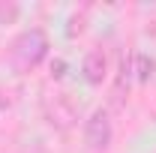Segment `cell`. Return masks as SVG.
<instances>
[{"instance_id":"cell-1","label":"cell","mask_w":156,"mask_h":153,"mask_svg":"<svg viewBox=\"0 0 156 153\" xmlns=\"http://www.w3.org/2000/svg\"><path fill=\"white\" fill-rule=\"evenodd\" d=\"M48 54V36H45V30L42 27H30V30H24L18 39H15V45H12V57L18 63L21 69H33L39 66V60Z\"/></svg>"},{"instance_id":"cell-2","label":"cell","mask_w":156,"mask_h":153,"mask_svg":"<svg viewBox=\"0 0 156 153\" xmlns=\"http://www.w3.org/2000/svg\"><path fill=\"white\" fill-rule=\"evenodd\" d=\"M111 135H114V129H111L108 111L105 108H96L90 114V120L84 123V141H87V147L90 150H105L111 144Z\"/></svg>"},{"instance_id":"cell-3","label":"cell","mask_w":156,"mask_h":153,"mask_svg":"<svg viewBox=\"0 0 156 153\" xmlns=\"http://www.w3.org/2000/svg\"><path fill=\"white\" fill-rule=\"evenodd\" d=\"M45 111H48V123L57 126V129H69V126H75V120H78V108L69 96H54L45 105Z\"/></svg>"},{"instance_id":"cell-4","label":"cell","mask_w":156,"mask_h":153,"mask_svg":"<svg viewBox=\"0 0 156 153\" xmlns=\"http://www.w3.org/2000/svg\"><path fill=\"white\" fill-rule=\"evenodd\" d=\"M81 72L87 78V84H102L105 75H108V60H105V54H102L99 48L87 51V54H84V63H81Z\"/></svg>"},{"instance_id":"cell-5","label":"cell","mask_w":156,"mask_h":153,"mask_svg":"<svg viewBox=\"0 0 156 153\" xmlns=\"http://www.w3.org/2000/svg\"><path fill=\"white\" fill-rule=\"evenodd\" d=\"M153 69H156V60H153V57H147V54H135L138 81H150V78H153Z\"/></svg>"},{"instance_id":"cell-6","label":"cell","mask_w":156,"mask_h":153,"mask_svg":"<svg viewBox=\"0 0 156 153\" xmlns=\"http://www.w3.org/2000/svg\"><path fill=\"white\" fill-rule=\"evenodd\" d=\"M15 15H18V6H3L0 3V24H6V21H15Z\"/></svg>"},{"instance_id":"cell-7","label":"cell","mask_w":156,"mask_h":153,"mask_svg":"<svg viewBox=\"0 0 156 153\" xmlns=\"http://www.w3.org/2000/svg\"><path fill=\"white\" fill-rule=\"evenodd\" d=\"M66 75V60H54L51 63V78H63Z\"/></svg>"}]
</instances>
